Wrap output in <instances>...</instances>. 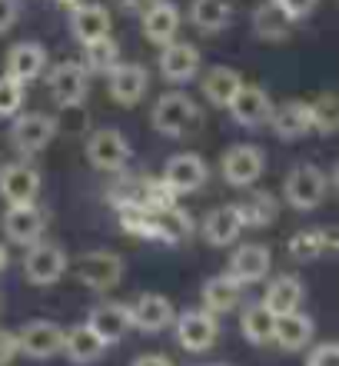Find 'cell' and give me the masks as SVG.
<instances>
[{
    "label": "cell",
    "instance_id": "83f0119b",
    "mask_svg": "<svg viewBox=\"0 0 339 366\" xmlns=\"http://www.w3.org/2000/svg\"><path fill=\"white\" fill-rule=\"evenodd\" d=\"M70 34L80 40V44H90V40H100L110 34V10L103 4H77L70 10Z\"/></svg>",
    "mask_w": 339,
    "mask_h": 366
},
{
    "label": "cell",
    "instance_id": "ffe728a7",
    "mask_svg": "<svg viewBox=\"0 0 339 366\" xmlns=\"http://www.w3.org/2000/svg\"><path fill=\"white\" fill-rule=\"evenodd\" d=\"M270 267H273L270 247H263V243H243V247L233 250L230 270L226 273H233L243 287H250V283H260V280L270 277Z\"/></svg>",
    "mask_w": 339,
    "mask_h": 366
},
{
    "label": "cell",
    "instance_id": "f6af8a7d",
    "mask_svg": "<svg viewBox=\"0 0 339 366\" xmlns=\"http://www.w3.org/2000/svg\"><path fill=\"white\" fill-rule=\"evenodd\" d=\"M323 240H326V253H339V223L323 227Z\"/></svg>",
    "mask_w": 339,
    "mask_h": 366
},
{
    "label": "cell",
    "instance_id": "cb8c5ba5",
    "mask_svg": "<svg viewBox=\"0 0 339 366\" xmlns=\"http://www.w3.org/2000/svg\"><path fill=\"white\" fill-rule=\"evenodd\" d=\"M140 27H143V37L150 40V44L163 47V44L176 40V30H180V7L170 4V0H153V4L143 10Z\"/></svg>",
    "mask_w": 339,
    "mask_h": 366
},
{
    "label": "cell",
    "instance_id": "ee69618b",
    "mask_svg": "<svg viewBox=\"0 0 339 366\" xmlns=\"http://www.w3.org/2000/svg\"><path fill=\"white\" fill-rule=\"evenodd\" d=\"M20 17V0H0V34H7Z\"/></svg>",
    "mask_w": 339,
    "mask_h": 366
},
{
    "label": "cell",
    "instance_id": "7c38bea8",
    "mask_svg": "<svg viewBox=\"0 0 339 366\" xmlns=\"http://www.w3.org/2000/svg\"><path fill=\"white\" fill-rule=\"evenodd\" d=\"M230 117L236 120L240 127L246 130H256V127H266L270 124V114H273V100L270 94L260 87V84H246L243 80V87L236 90V97L230 100Z\"/></svg>",
    "mask_w": 339,
    "mask_h": 366
},
{
    "label": "cell",
    "instance_id": "7bdbcfd3",
    "mask_svg": "<svg viewBox=\"0 0 339 366\" xmlns=\"http://www.w3.org/2000/svg\"><path fill=\"white\" fill-rule=\"evenodd\" d=\"M17 357H20L17 333H10V330H0V366H10Z\"/></svg>",
    "mask_w": 339,
    "mask_h": 366
},
{
    "label": "cell",
    "instance_id": "ab89813d",
    "mask_svg": "<svg viewBox=\"0 0 339 366\" xmlns=\"http://www.w3.org/2000/svg\"><path fill=\"white\" fill-rule=\"evenodd\" d=\"M120 230L140 240H150V210L143 207H120Z\"/></svg>",
    "mask_w": 339,
    "mask_h": 366
},
{
    "label": "cell",
    "instance_id": "5bb4252c",
    "mask_svg": "<svg viewBox=\"0 0 339 366\" xmlns=\"http://www.w3.org/2000/svg\"><path fill=\"white\" fill-rule=\"evenodd\" d=\"M146 87H150V74H146L143 64L120 60L107 74V90L113 97V104L120 107H136L146 97Z\"/></svg>",
    "mask_w": 339,
    "mask_h": 366
},
{
    "label": "cell",
    "instance_id": "4316f807",
    "mask_svg": "<svg viewBox=\"0 0 339 366\" xmlns=\"http://www.w3.org/2000/svg\"><path fill=\"white\" fill-rule=\"evenodd\" d=\"M103 353H107V343H103L87 323L70 327L67 333H64V357L74 366H93L103 360Z\"/></svg>",
    "mask_w": 339,
    "mask_h": 366
},
{
    "label": "cell",
    "instance_id": "7402d4cb",
    "mask_svg": "<svg viewBox=\"0 0 339 366\" xmlns=\"http://www.w3.org/2000/svg\"><path fill=\"white\" fill-rule=\"evenodd\" d=\"M190 233H193V220H190V213L180 210L176 203L150 210V240L176 247V243L190 240Z\"/></svg>",
    "mask_w": 339,
    "mask_h": 366
},
{
    "label": "cell",
    "instance_id": "f35d334b",
    "mask_svg": "<svg viewBox=\"0 0 339 366\" xmlns=\"http://www.w3.org/2000/svg\"><path fill=\"white\" fill-rule=\"evenodd\" d=\"M54 124H57V134L77 137V134H87L90 117L84 110V104H70V107H60V117H54Z\"/></svg>",
    "mask_w": 339,
    "mask_h": 366
},
{
    "label": "cell",
    "instance_id": "d4e9b609",
    "mask_svg": "<svg viewBox=\"0 0 339 366\" xmlns=\"http://www.w3.org/2000/svg\"><path fill=\"white\" fill-rule=\"evenodd\" d=\"M200 300H203V310L223 317V313H233L243 303V283L233 273H216V277H210L203 283Z\"/></svg>",
    "mask_w": 339,
    "mask_h": 366
},
{
    "label": "cell",
    "instance_id": "f546056e",
    "mask_svg": "<svg viewBox=\"0 0 339 366\" xmlns=\"http://www.w3.org/2000/svg\"><path fill=\"white\" fill-rule=\"evenodd\" d=\"M240 333L246 343L253 347H270L273 343V333H276V313H273L266 303H250V307H243L240 313Z\"/></svg>",
    "mask_w": 339,
    "mask_h": 366
},
{
    "label": "cell",
    "instance_id": "d6986e66",
    "mask_svg": "<svg viewBox=\"0 0 339 366\" xmlns=\"http://www.w3.org/2000/svg\"><path fill=\"white\" fill-rule=\"evenodd\" d=\"M87 327L97 333L107 347L120 343V340L130 333V307L126 303H97V307L87 313Z\"/></svg>",
    "mask_w": 339,
    "mask_h": 366
},
{
    "label": "cell",
    "instance_id": "5b68a950",
    "mask_svg": "<svg viewBox=\"0 0 339 366\" xmlns=\"http://www.w3.org/2000/svg\"><path fill=\"white\" fill-rule=\"evenodd\" d=\"M70 260H67V250L60 243H47V240H37L30 243L27 257H24V277L27 283L34 287H54L64 273H67Z\"/></svg>",
    "mask_w": 339,
    "mask_h": 366
},
{
    "label": "cell",
    "instance_id": "9c48e42d",
    "mask_svg": "<svg viewBox=\"0 0 339 366\" xmlns=\"http://www.w3.org/2000/svg\"><path fill=\"white\" fill-rule=\"evenodd\" d=\"M160 180H163L176 197H183V193L203 190L206 180H210V167H206V160L200 154L183 150V154H173L163 164V177H160Z\"/></svg>",
    "mask_w": 339,
    "mask_h": 366
},
{
    "label": "cell",
    "instance_id": "ac0fdd59",
    "mask_svg": "<svg viewBox=\"0 0 339 366\" xmlns=\"http://www.w3.org/2000/svg\"><path fill=\"white\" fill-rule=\"evenodd\" d=\"M47 70V50L40 47L37 40H20L7 50V60H4V74L14 80H20L24 87L34 84Z\"/></svg>",
    "mask_w": 339,
    "mask_h": 366
},
{
    "label": "cell",
    "instance_id": "8d00e7d4",
    "mask_svg": "<svg viewBox=\"0 0 339 366\" xmlns=\"http://www.w3.org/2000/svg\"><path fill=\"white\" fill-rule=\"evenodd\" d=\"M313 114V134L333 137L339 134V94H320L316 100H310Z\"/></svg>",
    "mask_w": 339,
    "mask_h": 366
},
{
    "label": "cell",
    "instance_id": "c3c4849f",
    "mask_svg": "<svg viewBox=\"0 0 339 366\" xmlns=\"http://www.w3.org/2000/svg\"><path fill=\"white\" fill-rule=\"evenodd\" d=\"M330 180H333V190L339 193V160H336V164H333V177H330Z\"/></svg>",
    "mask_w": 339,
    "mask_h": 366
},
{
    "label": "cell",
    "instance_id": "30bf717a",
    "mask_svg": "<svg viewBox=\"0 0 339 366\" xmlns=\"http://www.w3.org/2000/svg\"><path fill=\"white\" fill-rule=\"evenodd\" d=\"M263 170H266V157H263L260 147H253V144L230 147V150L220 157V174H223V180L230 183V187H236V190L253 187V183L263 177Z\"/></svg>",
    "mask_w": 339,
    "mask_h": 366
},
{
    "label": "cell",
    "instance_id": "b9f144b4",
    "mask_svg": "<svg viewBox=\"0 0 339 366\" xmlns=\"http://www.w3.org/2000/svg\"><path fill=\"white\" fill-rule=\"evenodd\" d=\"M276 4L286 10V17H290L293 24H300V20H306L313 10H316V4H320V0H276Z\"/></svg>",
    "mask_w": 339,
    "mask_h": 366
},
{
    "label": "cell",
    "instance_id": "e0dca14e",
    "mask_svg": "<svg viewBox=\"0 0 339 366\" xmlns=\"http://www.w3.org/2000/svg\"><path fill=\"white\" fill-rule=\"evenodd\" d=\"M47 90H50V97H54L57 107L84 104V97H87V67L77 64V60L57 64L47 77Z\"/></svg>",
    "mask_w": 339,
    "mask_h": 366
},
{
    "label": "cell",
    "instance_id": "74e56055",
    "mask_svg": "<svg viewBox=\"0 0 339 366\" xmlns=\"http://www.w3.org/2000/svg\"><path fill=\"white\" fill-rule=\"evenodd\" d=\"M24 97H27V90H24L20 80L0 74V120L4 117H17L24 110Z\"/></svg>",
    "mask_w": 339,
    "mask_h": 366
},
{
    "label": "cell",
    "instance_id": "3957f363",
    "mask_svg": "<svg viewBox=\"0 0 339 366\" xmlns=\"http://www.w3.org/2000/svg\"><path fill=\"white\" fill-rule=\"evenodd\" d=\"M200 120V107L193 104V97H186L183 90H170L153 104V114H150V124H153L156 134L163 137H183L190 134Z\"/></svg>",
    "mask_w": 339,
    "mask_h": 366
},
{
    "label": "cell",
    "instance_id": "52a82bcc",
    "mask_svg": "<svg viewBox=\"0 0 339 366\" xmlns=\"http://www.w3.org/2000/svg\"><path fill=\"white\" fill-rule=\"evenodd\" d=\"M173 327H176V343L186 353H206L220 340V323H216V313H210V310H183L173 320Z\"/></svg>",
    "mask_w": 339,
    "mask_h": 366
},
{
    "label": "cell",
    "instance_id": "1f68e13d",
    "mask_svg": "<svg viewBox=\"0 0 339 366\" xmlns=\"http://www.w3.org/2000/svg\"><path fill=\"white\" fill-rule=\"evenodd\" d=\"M190 24L200 34H220L233 24L230 0H190Z\"/></svg>",
    "mask_w": 339,
    "mask_h": 366
},
{
    "label": "cell",
    "instance_id": "f907efd6",
    "mask_svg": "<svg viewBox=\"0 0 339 366\" xmlns=\"http://www.w3.org/2000/svg\"><path fill=\"white\" fill-rule=\"evenodd\" d=\"M206 366H226V363H206Z\"/></svg>",
    "mask_w": 339,
    "mask_h": 366
},
{
    "label": "cell",
    "instance_id": "8992f818",
    "mask_svg": "<svg viewBox=\"0 0 339 366\" xmlns=\"http://www.w3.org/2000/svg\"><path fill=\"white\" fill-rule=\"evenodd\" d=\"M7 137H10V144H14V150H20L24 157H34L54 144L57 124H54V117L37 114V110H34V114H17L7 130Z\"/></svg>",
    "mask_w": 339,
    "mask_h": 366
},
{
    "label": "cell",
    "instance_id": "836d02e7",
    "mask_svg": "<svg viewBox=\"0 0 339 366\" xmlns=\"http://www.w3.org/2000/svg\"><path fill=\"white\" fill-rule=\"evenodd\" d=\"M240 87H243V77L233 67H210V74L203 77V97L216 110H226Z\"/></svg>",
    "mask_w": 339,
    "mask_h": 366
},
{
    "label": "cell",
    "instance_id": "d590c367",
    "mask_svg": "<svg viewBox=\"0 0 339 366\" xmlns=\"http://www.w3.org/2000/svg\"><path fill=\"white\" fill-rule=\"evenodd\" d=\"M286 250L296 263H313L326 253V240H323V227H306V230H296L286 243Z\"/></svg>",
    "mask_w": 339,
    "mask_h": 366
},
{
    "label": "cell",
    "instance_id": "603a6c76",
    "mask_svg": "<svg viewBox=\"0 0 339 366\" xmlns=\"http://www.w3.org/2000/svg\"><path fill=\"white\" fill-rule=\"evenodd\" d=\"M270 127L280 140H303L306 134H313V114L306 100H286V104L273 107Z\"/></svg>",
    "mask_w": 339,
    "mask_h": 366
},
{
    "label": "cell",
    "instance_id": "44dd1931",
    "mask_svg": "<svg viewBox=\"0 0 339 366\" xmlns=\"http://www.w3.org/2000/svg\"><path fill=\"white\" fill-rule=\"evenodd\" d=\"M313 337H316V323H313L310 313L293 310V313H286V317H276L273 343H276L283 353H303V350L313 343Z\"/></svg>",
    "mask_w": 339,
    "mask_h": 366
},
{
    "label": "cell",
    "instance_id": "277c9868",
    "mask_svg": "<svg viewBox=\"0 0 339 366\" xmlns=\"http://www.w3.org/2000/svg\"><path fill=\"white\" fill-rule=\"evenodd\" d=\"M74 273L87 290L93 293H107L123 280V257L113 250H87L80 253L74 263Z\"/></svg>",
    "mask_w": 339,
    "mask_h": 366
},
{
    "label": "cell",
    "instance_id": "6da1fadb",
    "mask_svg": "<svg viewBox=\"0 0 339 366\" xmlns=\"http://www.w3.org/2000/svg\"><path fill=\"white\" fill-rule=\"evenodd\" d=\"M326 190H330V180L316 164H296L283 180V200L300 213L316 210L326 200Z\"/></svg>",
    "mask_w": 339,
    "mask_h": 366
},
{
    "label": "cell",
    "instance_id": "f1b7e54d",
    "mask_svg": "<svg viewBox=\"0 0 339 366\" xmlns=\"http://www.w3.org/2000/svg\"><path fill=\"white\" fill-rule=\"evenodd\" d=\"M303 300H306V287H303V280L293 277V273H283V277L270 280V287L263 293V303H266L276 317H286L293 310H300Z\"/></svg>",
    "mask_w": 339,
    "mask_h": 366
},
{
    "label": "cell",
    "instance_id": "7a4b0ae2",
    "mask_svg": "<svg viewBox=\"0 0 339 366\" xmlns=\"http://www.w3.org/2000/svg\"><path fill=\"white\" fill-rule=\"evenodd\" d=\"M84 154H87V164L100 174H120L126 164H130V140L123 137V130H116V127H100L93 134L87 137V144H84Z\"/></svg>",
    "mask_w": 339,
    "mask_h": 366
},
{
    "label": "cell",
    "instance_id": "2e32d148",
    "mask_svg": "<svg viewBox=\"0 0 339 366\" xmlns=\"http://www.w3.org/2000/svg\"><path fill=\"white\" fill-rule=\"evenodd\" d=\"M200 74V50L186 40H170L160 47V77L166 84H190Z\"/></svg>",
    "mask_w": 339,
    "mask_h": 366
},
{
    "label": "cell",
    "instance_id": "60d3db41",
    "mask_svg": "<svg viewBox=\"0 0 339 366\" xmlns=\"http://www.w3.org/2000/svg\"><path fill=\"white\" fill-rule=\"evenodd\" d=\"M306 366H339V340H326L320 347H313Z\"/></svg>",
    "mask_w": 339,
    "mask_h": 366
},
{
    "label": "cell",
    "instance_id": "484cf974",
    "mask_svg": "<svg viewBox=\"0 0 339 366\" xmlns=\"http://www.w3.org/2000/svg\"><path fill=\"white\" fill-rule=\"evenodd\" d=\"M243 233V217H240V207L236 203H223L216 210L206 213L203 220V240L210 247H233L240 240Z\"/></svg>",
    "mask_w": 339,
    "mask_h": 366
},
{
    "label": "cell",
    "instance_id": "ba28073f",
    "mask_svg": "<svg viewBox=\"0 0 339 366\" xmlns=\"http://www.w3.org/2000/svg\"><path fill=\"white\" fill-rule=\"evenodd\" d=\"M0 227H4V237L17 247H30L37 243L47 230V210L37 207V203H14L4 210L0 217Z\"/></svg>",
    "mask_w": 339,
    "mask_h": 366
},
{
    "label": "cell",
    "instance_id": "4fadbf2b",
    "mask_svg": "<svg viewBox=\"0 0 339 366\" xmlns=\"http://www.w3.org/2000/svg\"><path fill=\"white\" fill-rule=\"evenodd\" d=\"M40 183H44L40 170L24 164V160L0 167V197L7 200V207H14V203H37Z\"/></svg>",
    "mask_w": 339,
    "mask_h": 366
},
{
    "label": "cell",
    "instance_id": "d6a6232c",
    "mask_svg": "<svg viewBox=\"0 0 339 366\" xmlns=\"http://www.w3.org/2000/svg\"><path fill=\"white\" fill-rule=\"evenodd\" d=\"M236 207H240L243 227H256V230L273 227V223H276V217H280V200H276L270 190H253L250 197H246V200H240Z\"/></svg>",
    "mask_w": 339,
    "mask_h": 366
},
{
    "label": "cell",
    "instance_id": "9a60e30c",
    "mask_svg": "<svg viewBox=\"0 0 339 366\" xmlns=\"http://www.w3.org/2000/svg\"><path fill=\"white\" fill-rule=\"evenodd\" d=\"M176 310L170 303V297L163 293H140V297L130 303V323L140 333H160V330L173 327Z\"/></svg>",
    "mask_w": 339,
    "mask_h": 366
},
{
    "label": "cell",
    "instance_id": "8fae6325",
    "mask_svg": "<svg viewBox=\"0 0 339 366\" xmlns=\"http://www.w3.org/2000/svg\"><path fill=\"white\" fill-rule=\"evenodd\" d=\"M64 333H67V327H60L54 320H30L20 327L17 347L30 360H50L64 353Z\"/></svg>",
    "mask_w": 339,
    "mask_h": 366
},
{
    "label": "cell",
    "instance_id": "bcb514c9",
    "mask_svg": "<svg viewBox=\"0 0 339 366\" xmlns=\"http://www.w3.org/2000/svg\"><path fill=\"white\" fill-rule=\"evenodd\" d=\"M130 366H173L166 357H160V353H143V357H136Z\"/></svg>",
    "mask_w": 339,
    "mask_h": 366
},
{
    "label": "cell",
    "instance_id": "4dcf8cb0",
    "mask_svg": "<svg viewBox=\"0 0 339 366\" xmlns=\"http://www.w3.org/2000/svg\"><path fill=\"white\" fill-rule=\"evenodd\" d=\"M293 20L286 17V10L276 4V0H263L260 7L253 10V34L266 44H283L290 37Z\"/></svg>",
    "mask_w": 339,
    "mask_h": 366
},
{
    "label": "cell",
    "instance_id": "681fc988",
    "mask_svg": "<svg viewBox=\"0 0 339 366\" xmlns=\"http://www.w3.org/2000/svg\"><path fill=\"white\" fill-rule=\"evenodd\" d=\"M57 4H60V7H67V10H74L77 4H84V0H57Z\"/></svg>",
    "mask_w": 339,
    "mask_h": 366
},
{
    "label": "cell",
    "instance_id": "7dc6e473",
    "mask_svg": "<svg viewBox=\"0 0 339 366\" xmlns=\"http://www.w3.org/2000/svg\"><path fill=\"white\" fill-rule=\"evenodd\" d=\"M7 263H10V253H7V243H0V273L7 270Z\"/></svg>",
    "mask_w": 339,
    "mask_h": 366
},
{
    "label": "cell",
    "instance_id": "e575fe53",
    "mask_svg": "<svg viewBox=\"0 0 339 366\" xmlns=\"http://www.w3.org/2000/svg\"><path fill=\"white\" fill-rule=\"evenodd\" d=\"M116 64H120V44L110 34L84 44V67H87V74H110Z\"/></svg>",
    "mask_w": 339,
    "mask_h": 366
}]
</instances>
